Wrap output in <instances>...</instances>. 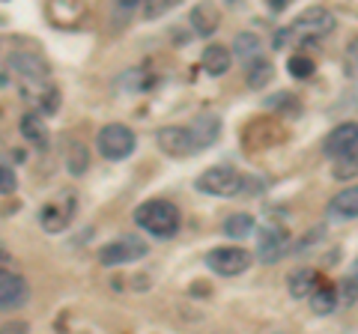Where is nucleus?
Segmentation results:
<instances>
[{"label":"nucleus","instance_id":"22","mask_svg":"<svg viewBox=\"0 0 358 334\" xmlns=\"http://www.w3.org/2000/svg\"><path fill=\"white\" fill-rule=\"evenodd\" d=\"M272 75H275V66L268 63V60H254L251 66H248V87L251 90H263V87L272 81Z\"/></svg>","mask_w":358,"mask_h":334},{"label":"nucleus","instance_id":"25","mask_svg":"<svg viewBox=\"0 0 358 334\" xmlns=\"http://www.w3.org/2000/svg\"><path fill=\"white\" fill-rule=\"evenodd\" d=\"M355 173H358V159H343V161H334V170H331L334 180H352Z\"/></svg>","mask_w":358,"mask_h":334},{"label":"nucleus","instance_id":"1","mask_svg":"<svg viewBox=\"0 0 358 334\" xmlns=\"http://www.w3.org/2000/svg\"><path fill=\"white\" fill-rule=\"evenodd\" d=\"M134 224L141 230H147L155 239H171L182 227V212L171 200H143L134 209Z\"/></svg>","mask_w":358,"mask_h":334},{"label":"nucleus","instance_id":"14","mask_svg":"<svg viewBox=\"0 0 358 334\" xmlns=\"http://www.w3.org/2000/svg\"><path fill=\"white\" fill-rule=\"evenodd\" d=\"M230 63H233V51L227 45H206L203 54H200V66H203V72H209L212 78L227 75Z\"/></svg>","mask_w":358,"mask_h":334},{"label":"nucleus","instance_id":"12","mask_svg":"<svg viewBox=\"0 0 358 334\" xmlns=\"http://www.w3.org/2000/svg\"><path fill=\"white\" fill-rule=\"evenodd\" d=\"M188 131H192V138H194L197 152H200V150H209L212 143L218 140V135H221V119H218L215 114H203V117L192 119Z\"/></svg>","mask_w":358,"mask_h":334},{"label":"nucleus","instance_id":"20","mask_svg":"<svg viewBox=\"0 0 358 334\" xmlns=\"http://www.w3.org/2000/svg\"><path fill=\"white\" fill-rule=\"evenodd\" d=\"M334 307H338V289H334L329 281H322L310 296V310L313 314H320V317H326V314H331Z\"/></svg>","mask_w":358,"mask_h":334},{"label":"nucleus","instance_id":"7","mask_svg":"<svg viewBox=\"0 0 358 334\" xmlns=\"http://www.w3.org/2000/svg\"><path fill=\"white\" fill-rule=\"evenodd\" d=\"M150 254V245L138 239V236H122L117 242L105 245L102 251H99V263L102 266H129V263H138Z\"/></svg>","mask_w":358,"mask_h":334},{"label":"nucleus","instance_id":"16","mask_svg":"<svg viewBox=\"0 0 358 334\" xmlns=\"http://www.w3.org/2000/svg\"><path fill=\"white\" fill-rule=\"evenodd\" d=\"M192 27H194V33L197 36H212V33L218 30V24H221V13L212 3H200V6H194L192 9Z\"/></svg>","mask_w":358,"mask_h":334},{"label":"nucleus","instance_id":"23","mask_svg":"<svg viewBox=\"0 0 358 334\" xmlns=\"http://www.w3.org/2000/svg\"><path fill=\"white\" fill-rule=\"evenodd\" d=\"M287 72L296 78V81H308V78L317 72V63H313L308 54H293V57L287 60Z\"/></svg>","mask_w":358,"mask_h":334},{"label":"nucleus","instance_id":"9","mask_svg":"<svg viewBox=\"0 0 358 334\" xmlns=\"http://www.w3.org/2000/svg\"><path fill=\"white\" fill-rule=\"evenodd\" d=\"M155 140H159V150L164 155H171V159H188V155L197 152L188 126H164V129H159Z\"/></svg>","mask_w":358,"mask_h":334},{"label":"nucleus","instance_id":"6","mask_svg":"<svg viewBox=\"0 0 358 334\" xmlns=\"http://www.w3.org/2000/svg\"><path fill=\"white\" fill-rule=\"evenodd\" d=\"M322 155L331 161L358 159V122H341L322 140Z\"/></svg>","mask_w":358,"mask_h":334},{"label":"nucleus","instance_id":"13","mask_svg":"<svg viewBox=\"0 0 358 334\" xmlns=\"http://www.w3.org/2000/svg\"><path fill=\"white\" fill-rule=\"evenodd\" d=\"M329 218L331 221H352L358 218V185H350L338 191L329 203Z\"/></svg>","mask_w":358,"mask_h":334},{"label":"nucleus","instance_id":"11","mask_svg":"<svg viewBox=\"0 0 358 334\" xmlns=\"http://www.w3.org/2000/svg\"><path fill=\"white\" fill-rule=\"evenodd\" d=\"M287 251H289V233L284 227H268V230H263L260 248H257V257H260L263 263L281 260Z\"/></svg>","mask_w":358,"mask_h":334},{"label":"nucleus","instance_id":"19","mask_svg":"<svg viewBox=\"0 0 358 334\" xmlns=\"http://www.w3.org/2000/svg\"><path fill=\"white\" fill-rule=\"evenodd\" d=\"M233 54H236L239 60H245V63H254V60H260L263 57V39L257 36V33H239L236 39H233V48H230Z\"/></svg>","mask_w":358,"mask_h":334},{"label":"nucleus","instance_id":"15","mask_svg":"<svg viewBox=\"0 0 358 334\" xmlns=\"http://www.w3.org/2000/svg\"><path fill=\"white\" fill-rule=\"evenodd\" d=\"M63 164L72 176H84L87 167H90V152L87 147L78 138H66V147H63Z\"/></svg>","mask_w":358,"mask_h":334},{"label":"nucleus","instance_id":"18","mask_svg":"<svg viewBox=\"0 0 358 334\" xmlns=\"http://www.w3.org/2000/svg\"><path fill=\"white\" fill-rule=\"evenodd\" d=\"M322 281H320V275L313 272V269H296L293 275H289V296L293 298H310L313 296V289H317Z\"/></svg>","mask_w":358,"mask_h":334},{"label":"nucleus","instance_id":"30","mask_svg":"<svg viewBox=\"0 0 358 334\" xmlns=\"http://www.w3.org/2000/svg\"><path fill=\"white\" fill-rule=\"evenodd\" d=\"M192 293H194V296H200V293L209 296V284H194V286H192Z\"/></svg>","mask_w":358,"mask_h":334},{"label":"nucleus","instance_id":"21","mask_svg":"<svg viewBox=\"0 0 358 334\" xmlns=\"http://www.w3.org/2000/svg\"><path fill=\"white\" fill-rule=\"evenodd\" d=\"M257 227V221L248 215V212H233L224 218V236H230V239H245V236H251V230Z\"/></svg>","mask_w":358,"mask_h":334},{"label":"nucleus","instance_id":"4","mask_svg":"<svg viewBox=\"0 0 358 334\" xmlns=\"http://www.w3.org/2000/svg\"><path fill=\"white\" fill-rule=\"evenodd\" d=\"M96 147H99V152H102V159L122 161L138 150V135H134L126 122H108V126L99 129Z\"/></svg>","mask_w":358,"mask_h":334},{"label":"nucleus","instance_id":"29","mask_svg":"<svg viewBox=\"0 0 358 334\" xmlns=\"http://www.w3.org/2000/svg\"><path fill=\"white\" fill-rule=\"evenodd\" d=\"M289 0H268V9H275V13H284Z\"/></svg>","mask_w":358,"mask_h":334},{"label":"nucleus","instance_id":"2","mask_svg":"<svg viewBox=\"0 0 358 334\" xmlns=\"http://www.w3.org/2000/svg\"><path fill=\"white\" fill-rule=\"evenodd\" d=\"M334 15L329 13L326 6H308L301 9V13L296 15V21L289 27H284L281 33L275 36V45L281 48L287 39H296V42H313V39H322L329 36V33L334 30Z\"/></svg>","mask_w":358,"mask_h":334},{"label":"nucleus","instance_id":"17","mask_svg":"<svg viewBox=\"0 0 358 334\" xmlns=\"http://www.w3.org/2000/svg\"><path fill=\"white\" fill-rule=\"evenodd\" d=\"M21 135H24L27 143H33L36 150H48V126H45V119L39 114H24L21 117Z\"/></svg>","mask_w":358,"mask_h":334},{"label":"nucleus","instance_id":"27","mask_svg":"<svg viewBox=\"0 0 358 334\" xmlns=\"http://www.w3.org/2000/svg\"><path fill=\"white\" fill-rule=\"evenodd\" d=\"M355 298H358V281H352V277H346V281H341V286H338V302L352 305Z\"/></svg>","mask_w":358,"mask_h":334},{"label":"nucleus","instance_id":"3","mask_svg":"<svg viewBox=\"0 0 358 334\" xmlns=\"http://www.w3.org/2000/svg\"><path fill=\"white\" fill-rule=\"evenodd\" d=\"M194 188L209 197H236L245 191V176L230 164H215L197 176Z\"/></svg>","mask_w":358,"mask_h":334},{"label":"nucleus","instance_id":"8","mask_svg":"<svg viewBox=\"0 0 358 334\" xmlns=\"http://www.w3.org/2000/svg\"><path fill=\"white\" fill-rule=\"evenodd\" d=\"M75 206H78V200H75V191H63L60 200H51V203H45L42 206V212H39V224L45 233H63L66 227L72 224V218H75Z\"/></svg>","mask_w":358,"mask_h":334},{"label":"nucleus","instance_id":"31","mask_svg":"<svg viewBox=\"0 0 358 334\" xmlns=\"http://www.w3.org/2000/svg\"><path fill=\"white\" fill-rule=\"evenodd\" d=\"M350 277H352V281H358V260L352 263V275H350Z\"/></svg>","mask_w":358,"mask_h":334},{"label":"nucleus","instance_id":"5","mask_svg":"<svg viewBox=\"0 0 358 334\" xmlns=\"http://www.w3.org/2000/svg\"><path fill=\"white\" fill-rule=\"evenodd\" d=\"M251 251H245L239 248V245H221V248H212L206 254V266H209V272H215L221 277H236L242 275L245 269H251Z\"/></svg>","mask_w":358,"mask_h":334},{"label":"nucleus","instance_id":"28","mask_svg":"<svg viewBox=\"0 0 358 334\" xmlns=\"http://www.w3.org/2000/svg\"><path fill=\"white\" fill-rule=\"evenodd\" d=\"M0 334H30V326L24 319H9L0 326Z\"/></svg>","mask_w":358,"mask_h":334},{"label":"nucleus","instance_id":"10","mask_svg":"<svg viewBox=\"0 0 358 334\" xmlns=\"http://www.w3.org/2000/svg\"><path fill=\"white\" fill-rule=\"evenodd\" d=\"M30 296V286L27 281L13 269H0V307L3 310H13L21 307Z\"/></svg>","mask_w":358,"mask_h":334},{"label":"nucleus","instance_id":"26","mask_svg":"<svg viewBox=\"0 0 358 334\" xmlns=\"http://www.w3.org/2000/svg\"><path fill=\"white\" fill-rule=\"evenodd\" d=\"M343 72L346 75H358V36L350 42V45H346V57H343Z\"/></svg>","mask_w":358,"mask_h":334},{"label":"nucleus","instance_id":"24","mask_svg":"<svg viewBox=\"0 0 358 334\" xmlns=\"http://www.w3.org/2000/svg\"><path fill=\"white\" fill-rule=\"evenodd\" d=\"M18 188V176H15V167L0 161V194H15Z\"/></svg>","mask_w":358,"mask_h":334}]
</instances>
